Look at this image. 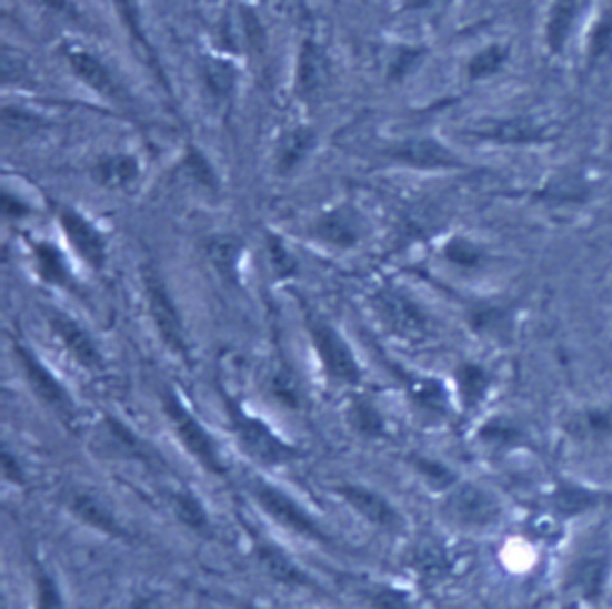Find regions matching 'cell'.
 <instances>
[{"instance_id":"26","label":"cell","mask_w":612,"mask_h":609,"mask_svg":"<svg viewBox=\"0 0 612 609\" xmlns=\"http://www.w3.org/2000/svg\"><path fill=\"white\" fill-rule=\"evenodd\" d=\"M348 424L359 437H367V440H383V437H388L385 416L369 397H354L350 402Z\"/></svg>"},{"instance_id":"13","label":"cell","mask_w":612,"mask_h":609,"mask_svg":"<svg viewBox=\"0 0 612 609\" xmlns=\"http://www.w3.org/2000/svg\"><path fill=\"white\" fill-rule=\"evenodd\" d=\"M49 325L77 366L89 373H101L106 368V358L99 342L91 337V333L80 321L62 314V311H51Z\"/></svg>"},{"instance_id":"45","label":"cell","mask_w":612,"mask_h":609,"mask_svg":"<svg viewBox=\"0 0 612 609\" xmlns=\"http://www.w3.org/2000/svg\"><path fill=\"white\" fill-rule=\"evenodd\" d=\"M124 609H161V600L155 592H139Z\"/></svg>"},{"instance_id":"21","label":"cell","mask_w":612,"mask_h":609,"mask_svg":"<svg viewBox=\"0 0 612 609\" xmlns=\"http://www.w3.org/2000/svg\"><path fill=\"white\" fill-rule=\"evenodd\" d=\"M31 261H34L37 275L46 285L74 290V273L66 252L53 242H34L31 244Z\"/></svg>"},{"instance_id":"11","label":"cell","mask_w":612,"mask_h":609,"mask_svg":"<svg viewBox=\"0 0 612 609\" xmlns=\"http://www.w3.org/2000/svg\"><path fill=\"white\" fill-rule=\"evenodd\" d=\"M58 221L77 258L89 265L91 271H103L108 261V240L101 227L93 225L84 213L74 209H60Z\"/></svg>"},{"instance_id":"39","label":"cell","mask_w":612,"mask_h":609,"mask_svg":"<svg viewBox=\"0 0 612 609\" xmlns=\"http://www.w3.org/2000/svg\"><path fill=\"white\" fill-rule=\"evenodd\" d=\"M414 466H417L419 476L438 493H448L452 486H458V478H454V474L441 461L421 457V459H414Z\"/></svg>"},{"instance_id":"32","label":"cell","mask_w":612,"mask_h":609,"mask_svg":"<svg viewBox=\"0 0 612 609\" xmlns=\"http://www.w3.org/2000/svg\"><path fill=\"white\" fill-rule=\"evenodd\" d=\"M510 62V45L505 43H491L483 45L479 53H474L466 62V74L472 82L491 80L498 72L505 70Z\"/></svg>"},{"instance_id":"48","label":"cell","mask_w":612,"mask_h":609,"mask_svg":"<svg viewBox=\"0 0 612 609\" xmlns=\"http://www.w3.org/2000/svg\"><path fill=\"white\" fill-rule=\"evenodd\" d=\"M37 3L49 8L51 12H58V14H74V8L70 0H37Z\"/></svg>"},{"instance_id":"10","label":"cell","mask_w":612,"mask_h":609,"mask_svg":"<svg viewBox=\"0 0 612 609\" xmlns=\"http://www.w3.org/2000/svg\"><path fill=\"white\" fill-rule=\"evenodd\" d=\"M371 306L392 335L402 339H423L431 333V323L423 308L412 296L395 287H381L371 296Z\"/></svg>"},{"instance_id":"27","label":"cell","mask_w":612,"mask_h":609,"mask_svg":"<svg viewBox=\"0 0 612 609\" xmlns=\"http://www.w3.org/2000/svg\"><path fill=\"white\" fill-rule=\"evenodd\" d=\"M199 72L203 84H207L209 93H213L215 101H230L234 97V89H238V70H234L232 62L218 55H207L201 58Z\"/></svg>"},{"instance_id":"33","label":"cell","mask_w":612,"mask_h":609,"mask_svg":"<svg viewBox=\"0 0 612 609\" xmlns=\"http://www.w3.org/2000/svg\"><path fill=\"white\" fill-rule=\"evenodd\" d=\"M172 509H175L178 519L187 528L197 530V534H209V530H211L209 511L192 490H175V493H172Z\"/></svg>"},{"instance_id":"4","label":"cell","mask_w":612,"mask_h":609,"mask_svg":"<svg viewBox=\"0 0 612 609\" xmlns=\"http://www.w3.org/2000/svg\"><path fill=\"white\" fill-rule=\"evenodd\" d=\"M249 493H251V499L257 503V507L263 514H269V517L278 526L290 530V534L313 540V542H321V545L333 542L331 534H328V530L321 526V521L313 517V514L304 505L297 503L290 493L273 486V483L263 480V478H254L249 483Z\"/></svg>"},{"instance_id":"22","label":"cell","mask_w":612,"mask_h":609,"mask_svg":"<svg viewBox=\"0 0 612 609\" xmlns=\"http://www.w3.org/2000/svg\"><path fill=\"white\" fill-rule=\"evenodd\" d=\"M608 579V557L589 555L576 561L570 571V590L579 600L595 602L603 596Z\"/></svg>"},{"instance_id":"40","label":"cell","mask_w":612,"mask_h":609,"mask_svg":"<svg viewBox=\"0 0 612 609\" xmlns=\"http://www.w3.org/2000/svg\"><path fill=\"white\" fill-rule=\"evenodd\" d=\"M481 440L489 445H514L520 440V428L510 424L508 418H493L481 428Z\"/></svg>"},{"instance_id":"41","label":"cell","mask_w":612,"mask_h":609,"mask_svg":"<svg viewBox=\"0 0 612 609\" xmlns=\"http://www.w3.org/2000/svg\"><path fill=\"white\" fill-rule=\"evenodd\" d=\"M184 165H187V170H190V175H192L199 184H203V186H215L213 165L207 161V155H203L201 151L190 149V153L184 155Z\"/></svg>"},{"instance_id":"38","label":"cell","mask_w":612,"mask_h":609,"mask_svg":"<svg viewBox=\"0 0 612 609\" xmlns=\"http://www.w3.org/2000/svg\"><path fill=\"white\" fill-rule=\"evenodd\" d=\"M34 588H37V609H62V592L53 574L43 565L34 567Z\"/></svg>"},{"instance_id":"31","label":"cell","mask_w":612,"mask_h":609,"mask_svg":"<svg viewBox=\"0 0 612 609\" xmlns=\"http://www.w3.org/2000/svg\"><path fill=\"white\" fill-rule=\"evenodd\" d=\"M407 389H410V397L423 412L431 414H445L448 412V393L445 385L431 378V376H404Z\"/></svg>"},{"instance_id":"28","label":"cell","mask_w":612,"mask_h":609,"mask_svg":"<svg viewBox=\"0 0 612 609\" xmlns=\"http://www.w3.org/2000/svg\"><path fill=\"white\" fill-rule=\"evenodd\" d=\"M97 177L106 190H128L139 177V161L130 153H111L97 163Z\"/></svg>"},{"instance_id":"2","label":"cell","mask_w":612,"mask_h":609,"mask_svg":"<svg viewBox=\"0 0 612 609\" xmlns=\"http://www.w3.org/2000/svg\"><path fill=\"white\" fill-rule=\"evenodd\" d=\"M223 399L230 418V428L234 437H238L240 447L251 459L269 468H275L300 457V449L288 443L275 428L265 424L261 416L247 412L244 406L230 395H223Z\"/></svg>"},{"instance_id":"47","label":"cell","mask_w":612,"mask_h":609,"mask_svg":"<svg viewBox=\"0 0 612 609\" xmlns=\"http://www.w3.org/2000/svg\"><path fill=\"white\" fill-rule=\"evenodd\" d=\"M452 0H407L404 3V12H423V10H435L450 6Z\"/></svg>"},{"instance_id":"36","label":"cell","mask_w":612,"mask_h":609,"mask_svg":"<svg viewBox=\"0 0 612 609\" xmlns=\"http://www.w3.org/2000/svg\"><path fill=\"white\" fill-rule=\"evenodd\" d=\"M364 596L371 609H414L410 592L390 583H373L364 590Z\"/></svg>"},{"instance_id":"5","label":"cell","mask_w":612,"mask_h":609,"mask_svg":"<svg viewBox=\"0 0 612 609\" xmlns=\"http://www.w3.org/2000/svg\"><path fill=\"white\" fill-rule=\"evenodd\" d=\"M144 300H147L149 316L155 325V333H159L163 345L178 358H182L184 364H190L192 354H190V342H187L182 316L161 275L153 268L144 271Z\"/></svg>"},{"instance_id":"16","label":"cell","mask_w":612,"mask_h":609,"mask_svg":"<svg viewBox=\"0 0 612 609\" xmlns=\"http://www.w3.org/2000/svg\"><path fill=\"white\" fill-rule=\"evenodd\" d=\"M328 77H331V58H328L323 45L317 39H304L297 53L294 70V89L297 97L311 101L325 89Z\"/></svg>"},{"instance_id":"6","label":"cell","mask_w":612,"mask_h":609,"mask_svg":"<svg viewBox=\"0 0 612 609\" xmlns=\"http://www.w3.org/2000/svg\"><path fill=\"white\" fill-rule=\"evenodd\" d=\"M464 134L476 139V142L495 146H545L558 136L551 122H543L533 115L491 118L464 130Z\"/></svg>"},{"instance_id":"7","label":"cell","mask_w":612,"mask_h":609,"mask_svg":"<svg viewBox=\"0 0 612 609\" xmlns=\"http://www.w3.org/2000/svg\"><path fill=\"white\" fill-rule=\"evenodd\" d=\"M445 519L462 530H485L502 519L500 499L474 483H458L445 493Z\"/></svg>"},{"instance_id":"1","label":"cell","mask_w":612,"mask_h":609,"mask_svg":"<svg viewBox=\"0 0 612 609\" xmlns=\"http://www.w3.org/2000/svg\"><path fill=\"white\" fill-rule=\"evenodd\" d=\"M161 406H163L168 426L172 428V433H175L178 443L184 447L187 455L194 457V461L207 468L209 474L225 478L228 466L223 461L221 447H218L215 437L209 433L207 426L201 424L199 416L184 404V399L175 393V389L172 387L161 389Z\"/></svg>"},{"instance_id":"43","label":"cell","mask_w":612,"mask_h":609,"mask_svg":"<svg viewBox=\"0 0 612 609\" xmlns=\"http://www.w3.org/2000/svg\"><path fill=\"white\" fill-rule=\"evenodd\" d=\"M271 256H273V268L280 273V275H288L294 271V261L290 256L288 248H282L280 242H271Z\"/></svg>"},{"instance_id":"35","label":"cell","mask_w":612,"mask_h":609,"mask_svg":"<svg viewBox=\"0 0 612 609\" xmlns=\"http://www.w3.org/2000/svg\"><path fill=\"white\" fill-rule=\"evenodd\" d=\"M412 567L419 571L423 579H441L443 574L450 571V557L438 545H421V548L412 555Z\"/></svg>"},{"instance_id":"42","label":"cell","mask_w":612,"mask_h":609,"mask_svg":"<svg viewBox=\"0 0 612 609\" xmlns=\"http://www.w3.org/2000/svg\"><path fill=\"white\" fill-rule=\"evenodd\" d=\"M421 55L423 53L419 49H407V45L404 49H398V53L390 60V70H388L390 80H404V77L419 65Z\"/></svg>"},{"instance_id":"49","label":"cell","mask_w":612,"mask_h":609,"mask_svg":"<svg viewBox=\"0 0 612 609\" xmlns=\"http://www.w3.org/2000/svg\"><path fill=\"white\" fill-rule=\"evenodd\" d=\"M605 151H608V155H610V159H612V132H610V136H608V144H605Z\"/></svg>"},{"instance_id":"37","label":"cell","mask_w":612,"mask_h":609,"mask_svg":"<svg viewBox=\"0 0 612 609\" xmlns=\"http://www.w3.org/2000/svg\"><path fill=\"white\" fill-rule=\"evenodd\" d=\"M443 254L452 265H458V268H464V271L481 268L485 261L483 248L479 244H474L472 240H464V237L450 240L443 248Z\"/></svg>"},{"instance_id":"25","label":"cell","mask_w":612,"mask_h":609,"mask_svg":"<svg viewBox=\"0 0 612 609\" xmlns=\"http://www.w3.org/2000/svg\"><path fill=\"white\" fill-rule=\"evenodd\" d=\"M317 146V134L309 128H294L280 139L275 153V168L280 175H288L297 165L307 161V155Z\"/></svg>"},{"instance_id":"17","label":"cell","mask_w":612,"mask_h":609,"mask_svg":"<svg viewBox=\"0 0 612 609\" xmlns=\"http://www.w3.org/2000/svg\"><path fill=\"white\" fill-rule=\"evenodd\" d=\"M313 237L333 248H354L364 237V221L352 206L323 211L311 227Z\"/></svg>"},{"instance_id":"9","label":"cell","mask_w":612,"mask_h":609,"mask_svg":"<svg viewBox=\"0 0 612 609\" xmlns=\"http://www.w3.org/2000/svg\"><path fill=\"white\" fill-rule=\"evenodd\" d=\"M591 18V0H553L543 20V45L548 55L560 58L568 53L570 45L584 37Z\"/></svg>"},{"instance_id":"3","label":"cell","mask_w":612,"mask_h":609,"mask_svg":"<svg viewBox=\"0 0 612 609\" xmlns=\"http://www.w3.org/2000/svg\"><path fill=\"white\" fill-rule=\"evenodd\" d=\"M304 323L311 337V347L317 352V358L328 380L352 387L362 383L364 371L359 366V358L350 347V342L344 339L338 327L328 318L313 314V311H309Z\"/></svg>"},{"instance_id":"34","label":"cell","mask_w":612,"mask_h":609,"mask_svg":"<svg viewBox=\"0 0 612 609\" xmlns=\"http://www.w3.org/2000/svg\"><path fill=\"white\" fill-rule=\"evenodd\" d=\"M113 8L118 10L120 22L124 29H128L132 41H137L139 51L151 55V45L147 39V31H144V14H141L139 0H113Z\"/></svg>"},{"instance_id":"29","label":"cell","mask_w":612,"mask_h":609,"mask_svg":"<svg viewBox=\"0 0 612 609\" xmlns=\"http://www.w3.org/2000/svg\"><path fill=\"white\" fill-rule=\"evenodd\" d=\"M570 433L576 440L608 443L612 440V406H593L570 420Z\"/></svg>"},{"instance_id":"46","label":"cell","mask_w":612,"mask_h":609,"mask_svg":"<svg viewBox=\"0 0 612 609\" xmlns=\"http://www.w3.org/2000/svg\"><path fill=\"white\" fill-rule=\"evenodd\" d=\"M3 209L8 217H22L27 215V206L20 196H14L10 190L3 194Z\"/></svg>"},{"instance_id":"30","label":"cell","mask_w":612,"mask_h":609,"mask_svg":"<svg viewBox=\"0 0 612 609\" xmlns=\"http://www.w3.org/2000/svg\"><path fill=\"white\" fill-rule=\"evenodd\" d=\"M209 261L213 263L215 273L221 275L225 283H238L240 280V261H242V242L238 237H213L207 246Z\"/></svg>"},{"instance_id":"44","label":"cell","mask_w":612,"mask_h":609,"mask_svg":"<svg viewBox=\"0 0 612 609\" xmlns=\"http://www.w3.org/2000/svg\"><path fill=\"white\" fill-rule=\"evenodd\" d=\"M3 476L8 483H14V486H24V471L10 449H3Z\"/></svg>"},{"instance_id":"15","label":"cell","mask_w":612,"mask_h":609,"mask_svg":"<svg viewBox=\"0 0 612 609\" xmlns=\"http://www.w3.org/2000/svg\"><path fill=\"white\" fill-rule=\"evenodd\" d=\"M390 159L414 170H452L462 168V161L445 144L433 136H412L390 149Z\"/></svg>"},{"instance_id":"23","label":"cell","mask_w":612,"mask_h":609,"mask_svg":"<svg viewBox=\"0 0 612 609\" xmlns=\"http://www.w3.org/2000/svg\"><path fill=\"white\" fill-rule=\"evenodd\" d=\"M491 373L481 364L464 362L454 371V385H458V397L464 412H474L485 402L491 393Z\"/></svg>"},{"instance_id":"19","label":"cell","mask_w":612,"mask_h":609,"mask_svg":"<svg viewBox=\"0 0 612 609\" xmlns=\"http://www.w3.org/2000/svg\"><path fill=\"white\" fill-rule=\"evenodd\" d=\"M251 552H254L257 565L261 567V571L273 579L280 586L288 588H313L317 583L311 581V576L297 565V561L285 552L280 550L278 545L257 538L254 545H251Z\"/></svg>"},{"instance_id":"18","label":"cell","mask_w":612,"mask_h":609,"mask_svg":"<svg viewBox=\"0 0 612 609\" xmlns=\"http://www.w3.org/2000/svg\"><path fill=\"white\" fill-rule=\"evenodd\" d=\"M66 505L74 519H80L84 526L99 530V534L108 538H118V540L128 538V530H124V526L111 511V507H108L97 493L80 490V488L70 490L66 497Z\"/></svg>"},{"instance_id":"20","label":"cell","mask_w":612,"mask_h":609,"mask_svg":"<svg viewBox=\"0 0 612 609\" xmlns=\"http://www.w3.org/2000/svg\"><path fill=\"white\" fill-rule=\"evenodd\" d=\"M586 70H601L612 60V6L593 14L582 37Z\"/></svg>"},{"instance_id":"24","label":"cell","mask_w":612,"mask_h":609,"mask_svg":"<svg viewBox=\"0 0 612 609\" xmlns=\"http://www.w3.org/2000/svg\"><path fill=\"white\" fill-rule=\"evenodd\" d=\"M605 499L603 493H595L586 486H579V483H560V486L551 495V505L555 514L560 517L570 519L579 517V514L591 511L593 507H599Z\"/></svg>"},{"instance_id":"8","label":"cell","mask_w":612,"mask_h":609,"mask_svg":"<svg viewBox=\"0 0 612 609\" xmlns=\"http://www.w3.org/2000/svg\"><path fill=\"white\" fill-rule=\"evenodd\" d=\"M12 349L22 366L27 385L31 387V393L37 395V399H41L46 409H51L62 420H72L77 409L70 389L62 385L56 373L43 364V358L31 352L24 342H14Z\"/></svg>"},{"instance_id":"14","label":"cell","mask_w":612,"mask_h":609,"mask_svg":"<svg viewBox=\"0 0 612 609\" xmlns=\"http://www.w3.org/2000/svg\"><path fill=\"white\" fill-rule=\"evenodd\" d=\"M335 493L342 497V503L367 524L381 530L402 528V514L379 490L362 486V483H342V486L335 488Z\"/></svg>"},{"instance_id":"12","label":"cell","mask_w":612,"mask_h":609,"mask_svg":"<svg viewBox=\"0 0 612 609\" xmlns=\"http://www.w3.org/2000/svg\"><path fill=\"white\" fill-rule=\"evenodd\" d=\"M66 60L77 80H80L93 93H99L101 99L113 101V103L128 101V97H124V89L118 82V77L113 74L111 68L106 65L99 53L84 49V45H80V43H70V45H66Z\"/></svg>"}]
</instances>
